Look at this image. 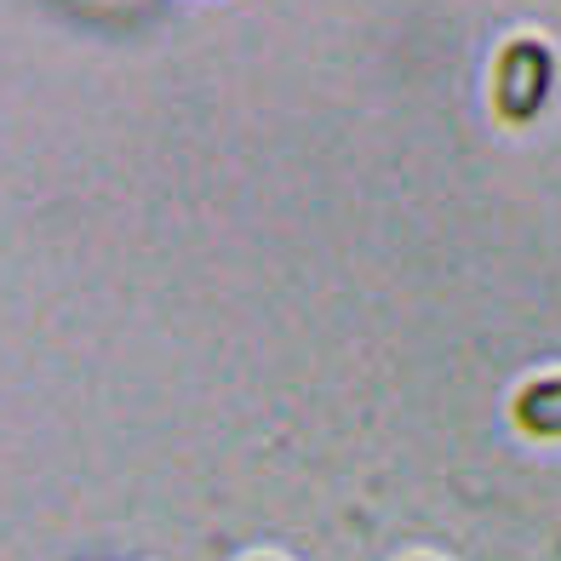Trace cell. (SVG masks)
I'll return each instance as SVG.
<instances>
[{"label":"cell","mask_w":561,"mask_h":561,"mask_svg":"<svg viewBox=\"0 0 561 561\" xmlns=\"http://www.w3.org/2000/svg\"><path fill=\"white\" fill-rule=\"evenodd\" d=\"M516 419H522V430H533V436H561V378H545V385L522 390Z\"/></svg>","instance_id":"cell-2"},{"label":"cell","mask_w":561,"mask_h":561,"mask_svg":"<svg viewBox=\"0 0 561 561\" xmlns=\"http://www.w3.org/2000/svg\"><path fill=\"white\" fill-rule=\"evenodd\" d=\"M556 81V58L545 41H510L504 58H499V87H493V104L504 121H533L550 98Z\"/></svg>","instance_id":"cell-1"}]
</instances>
